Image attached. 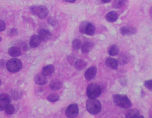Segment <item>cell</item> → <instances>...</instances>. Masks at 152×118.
Segmentation results:
<instances>
[{
	"label": "cell",
	"mask_w": 152,
	"mask_h": 118,
	"mask_svg": "<svg viewBox=\"0 0 152 118\" xmlns=\"http://www.w3.org/2000/svg\"><path fill=\"white\" fill-rule=\"evenodd\" d=\"M48 100L50 102H55L58 101L59 96L56 93H51L48 96Z\"/></svg>",
	"instance_id": "obj_26"
},
{
	"label": "cell",
	"mask_w": 152,
	"mask_h": 118,
	"mask_svg": "<svg viewBox=\"0 0 152 118\" xmlns=\"http://www.w3.org/2000/svg\"><path fill=\"white\" fill-rule=\"evenodd\" d=\"M41 41L42 40L38 35H34L30 37L29 44L33 48H36L40 46Z\"/></svg>",
	"instance_id": "obj_10"
},
{
	"label": "cell",
	"mask_w": 152,
	"mask_h": 118,
	"mask_svg": "<svg viewBox=\"0 0 152 118\" xmlns=\"http://www.w3.org/2000/svg\"><path fill=\"white\" fill-rule=\"evenodd\" d=\"M6 65V61L4 60H0V69H4Z\"/></svg>",
	"instance_id": "obj_36"
},
{
	"label": "cell",
	"mask_w": 152,
	"mask_h": 118,
	"mask_svg": "<svg viewBox=\"0 0 152 118\" xmlns=\"http://www.w3.org/2000/svg\"><path fill=\"white\" fill-rule=\"evenodd\" d=\"M55 71V68L52 65H49L43 68L42 73L46 76L52 75Z\"/></svg>",
	"instance_id": "obj_15"
},
{
	"label": "cell",
	"mask_w": 152,
	"mask_h": 118,
	"mask_svg": "<svg viewBox=\"0 0 152 118\" xmlns=\"http://www.w3.org/2000/svg\"><path fill=\"white\" fill-rule=\"evenodd\" d=\"M8 53L11 57L16 58L21 55V49L17 47H11L9 49Z\"/></svg>",
	"instance_id": "obj_14"
},
{
	"label": "cell",
	"mask_w": 152,
	"mask_h": 118,
	"mask_svg": "<svg viewBox=\"0 0 152 118\" xmlns=\"http://www.w3.org/2000/svg\"><path fill=\"white\" fill-rule=\"evenodd\" d=\"M101 93L100 86L96 83L90 84L86 89V95L89 99L97 98Z\"/></svg>",
	"instance_id": "obj_3"
},
{
	"label": "cell",
	"mask_w": 152,
	"mask_h": 118,
	"mask_svg": "<svg viewBox=\"0 0 152 118\" xmlns=\"http://www.w3.org/2000/svg\"><path fill=\"white\" fill-rule=\"evenodd\" d=\"M6 67L9 72L15 73L18 72L22 69V63L19 59L14 58L6 62Z\"/></svg>",
	"instance_id": "obj_4"
},
{
	"label": "cell",
	"mask_w": 152,
	"mask_h": 118,
	"mask_svg": "<svg viewBox=\"0 0 152 118\" xmlns=\"http://www.w3.org/2000/svg\"><path fill=\"white\" fill-rule=\"evenodd\" d=\"M113 102L117 106L127 109L132 106V103L127 96L122 94H115L113 96Z\"/></svg>",
	"instance_id": "obj_1"
},
{
	"label": "cell",
	"mask_w": 152,
	"mask_h": 118,
	"mask_svg": "<svg viewBox=\"0 0 152 118\" xmlns=\"http://www.w3.org/2000/svg\"><path fill=\"white\" fill-rule=\"evenodd\" d=\"M47 76L42 73H38L35 76L34 81L36 84L40 85H45L47 82Z\"/></svg>",
	"instance_id": "obj_7"
},
{
	"label": "cell",
	"mask_w": 152,
	"mask_h": 118,
	"mask_svg": "<svg viewBox=\"0 0 152 118\" xmlns=\"http://www.w3.org/2000/svg\"><path fill=\"white\" fill-rule=\"evenodd\" d=\"M1 82H2V81H1V79H0V85H1Z\"/></svg>",
	"instance_id": "obj_41"
},
{
	"label": "cell",
	"mask_w": 152,
	"mask_h": 118,
	"mask_svg": "<svg viewBox=\"0 0 152 118\" xmlns=\"http://www.w3.org/2000/svg\"><path fill=\"white\" fill-rule=\"evenodd\" d=\"M1 40H2V37L0 36V42L1 41Z\"/></svg>",
	"instance_id": "obj_40"
},
{
	"label": "cell",
	"mask_w": 152,
	"mask_h": 118,
	"mask_svg": "<svg viewBox=\"0 0 152 118\" xmlns=\"http://www.w3.org/2000/svg\"><path fill=\"white\" fill-rule=\"evenodd\" d=\"M97 71V68L95 66L89 68L85 73V78L87 80H91L95 77Z\"/></svg>",
	"instance_id": "obj_8"
},
{
	"label": "cell",
	"mask_w": 152,
	"mask_h": 118,
	"mask_svg": "<svg viewBox=\"0 0 152 118\" xmlns=\"http://www.w3.org/2000/svg\"><path fill=\"white\" fill-rule=\"evenodd\" d=\"M106 19L110 22H114L118 19V15L115 11H111L107 14Z\"/></svg>",
	"instance_id": "obj_19"
},
{
	"label": "cell",
	"mask_w": 152,
	"mask_h": 118,
	"mask_svg": "<svg viewBox=\"0 0 152 118\" xmlns=\"http://www.w3.org/2000/svg\"><path fill=\"white\" fill-rule=\"evenodd\" d=\"M144 85L149 90H152V80H149L145 81Z\"/></svg>",
	"instance_id": "obj_30"
},
{
	"label": "cell",
	"mask_w": 152,
	"mask_h": 118,
	"mask_svg": "<svg viewBox=\"0 0 152 118\" xmlns=\"http://www.w3.org/2000/svg\"><path fill=\"white\" fill-rule=\"evenodd\" d=\"M18 31L16 28H13L8 32V35L9 37H15L18 35Z\"/></svg>",
	"instance_id": "obj_28"
},
{
	"label": "cell",
	"mask_w": 152,
	"mask_h": 118,
	"mask_svg": "<svg viewBox=\"0 0 152 118\" xmlns=\"http://www.w3.org/2000/svg\"><path fill=\"white\" fill-rule=\"evenodd\" d=\"M6 28V23L4 21L0 20V32H3Z\"/></svg>",
	"instance_id": "obj_31"
},
{
	"label": "cell",
	"mask_w": 152,
	"mask_h": 118,
	"mask_svg": "<svg viewBox=\"0 0 152 118\" xmlns=\"http://www.w3.org/2000/svg\"><path fill=\"white\" fill-rule=\"evenodd\" d=\"M149 14H150L151 17H152V6L150 7V10H149Z\"/></svg>",
	"instance_id": "obj_39"
},
{
	"label": "cell",
	"mask_w": 152,
	"mask_h": 118,
	"mask_svg": "<svg viewBox=\"0 0 152 118\" xmlns=\"http://www.w3.org/2000/svg\"><path fill=\"white\" fill-rule=\"evenodd\" d=\"M15 109L13 105H9L6 109V113L8 114H13L14 113Z\"/></svg>",
	"instance_id": "obj_29"
},
{
	"label": "cell",
	"mask_w": 152,
	"mask_h": 118,
	"mask_svg": "<svg viewBox=\"0 0 152 118\" xmlns=\"http://www.w3.org/2000/svg\"><path fill=\"white\" fill-rule=\"evenodd\" d=\"M20 97V93L18 91H15L12 93V97L14 99L18 100Z\"/></svg>",
	"instance_id": "obj_33"
},
{
	"label": "cell",
	"mask_w": 152,
	"mask_h": 118,
	"mask_svg": "<svg viewBox=\"0 0 152 118\" xmlns=\"http://www.w3.org/2000/svg\"><path fill=\"white\" fill-rule=\"evenodd\" d=\"M37 6H33L30 8V11L31 13L33 15L36 14L37 10Z\"/></svg>",
	"instance_id": "obj_35"
},
{
	"label": "cell",
	"mask_w": 152,
	"mask_h": 118,
	"mask_svg": "<svg viewBox=\"0 0 152 118\" xmlns=\"http://www.w3.org/2000/svg\"><path fill=\"white\" fill-rule=\"evenodd\" d=\"M130 61V55L126 53H123L120 54L118 61L120 65H125L129 63Z\"/></svg>",
	"instance_id": "obj_16"
},
{
	"label": "cell",
	"mask_w": 152,
	"mask_h": 118,
	"mask_svg": "<svg viewBox=\"0 0 152 118\" xmlns=\"http://www.w3.org/2000/svg\"><path fill=\"white\" fill-rule=\"evenodd\" d=\"M82 42L81 40L78 39H75L72 41V47L74 50H79L82 47Z\"/></svg>",
	"instance_id": "obj_25"
},
{
	"label": "cell",
	"mask_w": 152,
	"mask_h": 118,
	"mask_svg": "<svg viewBox=\"0 0 152 118\" xmlns=\"http://www.w3.org/2000/svg\"><path fill=\"white\" fill-rule=\"evenodd\" d=\"M119 49L118 47L116 44L111 45L108 49V53L110 55L112 56L117 55L119 53Z\"/></svg>",
	"instance_id": "obj_21"
},
{
	"label": "cell",
	"mask_w": 152,
	"mask_h": 118,
	"mask_svg": "<svg viewBox=\"0 0 152 118\" xmlns=\"http://www.w3.org/2000/svg\"><path fill=\"white\" fill-rule=\"evenodd\" d=\"M77 0H66V1L69 3H74Z\"/></svg>",
	"instance_id": "obj_38"
},
{
	"label": "cell",
	"mask_w": 152,
	"mask_h": 118,
	"mask_svg": "<svg viewBox=\"0 0 152 118\" xmlns=\"http://www.w3.org/2000/svg\"><path fill=\"white\" fill-rule=\"evenodd\" d=\"M63 83L59 80L55 79L51 81L49 84V87L53 91L58 90L62 87Z\"/></svg>",
	"instance_id": "obj_13"
},
{
	"label": "cell",
	"mask_w": 152,
	"mask_h": 118,
	"mask_svg": "<svg viewBox=\"0 0 152 118\" xmlns=\"http://www.w3.org/2000/svg\"><path fill=\"white\" fill-rule=\"evenodd\" d=\"M48 21L50 25L53 26H55L57 25V21L54 19H53V18H49Z\"/></svg>",
	"instance_id": "obj_34"
},
{
	"label": "cell",
	"mask_w": 152,
	"mask_h": 118,
	"mask_svg": "<svg viewBox=\"0 0 152 118\" xmlns=\"http://www.w3.org/2000/svg\"><path fill=\"white\" fill-rule=\"evenodd\" d=\"M10 102L11 100L8 99L0 100V111L6 110L7 107L9 105Z\"/></svg>",
	"instance_id": "obj_23"
},
{
	"label": "cell",
	"mask_w": 152,
	"mask_h": 118,
	"mask_svg": "<svg viewBox=\"0 0 152 118\" xmlns=\"http://www.w3.org/2000/svg\"><path fill=\"white\" fill-rule=\"evenodd\" d=\"M87 63L82 59H79L76 61L75 66L76 69L78 70H82L87 66Z\"/></svg>",
	"instance_id": "obj_20"
},
{
	"label": "cell",
	"mask_w": 152,
	"mask_h": 118,
	"mask_svg": "<svg viewBox=\"0 0 152 118\" xmlns=\"http://www.w3.org/2000/svg\"><path fill=\"white\" fill-rule=\"evenodd\" d=\"M95 27L94 25L91 23H89L86 29H85V33L87 35H92L95 33Z\"/></svg>",
	"instance_id": "obj_22"
},
{
	"label": "cell",
	"mask_w": 152,
	"mask_h": 118,
	"mask_svg": "<svg viewBox=\"0 0 152 118\" xmlns=\"http://www.w3.org/2000/svg\"><path fill=\"white\" fill-rule=\"evenodd\" d=\"M139 114H140L139 110L136 108H133L127 112L125 117L127 118H136V117Z\"/></svg>",
	"instance_id": "obj_18"
},
{
	"label": "cell",
	"mask_w": 152,
	"mask_h": 118,
	"mask_svg": "<svg viewBox=\"0 0 152 118\" xmlns=\"http://www.w3.org/2000/svg\"><path fill=\"white\" fill-rule=\"evenodd\" d=\"M79 113V108L78 106L76 104H71L66 108L65 115L68 118H75Z\"/></svg>",
	"instance_id": "obj_5"
},
{
	"label": "cell",
	"mask_w": 152,
	"mask_h": 118,
	"mask_svg": "<svg viewBox=\"0 0 152 118\" xmlns=\"http://www.w3.org/2000/svg\"><path fill=\"white\" fill-rule=\"evenodd\" d=\"M93 47H94V45L92 42H85L83 45L82 46V52L85 54L89 53L91 51Z\"/></svg>",
	"instance_id": "obj_17"
},
{
	"label": "cell",
	"mask_w": 152,
	"mask_h": 118,
	"mask_svg": "<svg viewBox=\"0 0 152 118\" xmlns=\"http://www.w3.org/2000/svg\"><path fill=\"white\" fill-rule=\"evenodd\" d=\"M6 99H8L11 100V97L8 94L6 93L0 94V100Z\"/></svg>",
	"instance_id": "obj_32"
},
{
	"label": "cell",
	"mask_w": 152,
	"mask_h": 118,
	"mask_svg": "<svg viewBox=\"0 0 152 118\" xmlns=\"http://www.w3.org/2000/svg\"><path fill=\"white\" fill-rule=\"evenodd\" d=\"M127 0H114L113 7L115 8H119L125 6Z\"/></svg>",
	"instance_id": "obj_24"
},
{
	"label": "cell",
	"mask_w": 152,
	"mask_h": 118,
	"mask_svg": "<svg viewBox=\"0 0 152 118\" xmlns=\"http://www.w3.org/2000/svg\"><path fill=\"white\" fill-rule=\"evenodd\" d=\"M101 2L104 3H107L110 2L111 1V0H100Z\"/></svg>",
	"instance_id": "obj_37"
},
{
	"label": "cell",
	"mask_w": 152,
	"mask_h": 118,
	"mask_svg": "<svg viewBox=\"0 0 152 118\" xmlns=\"http://www.w3.org/2000/svg\"><path fill=\"white\" fill-rule=\"evenodd\" d=\"M118 60L113 58H108L105 61V65L108 67L113 69H117L118 66Z\"/></svg>",
	"instance_id": "obj_11"
},
{
	"label": "cell",
	"mask_w": 152,
	"mask_h": 118,
	"mask_svg": "<svg viewBox=\"0 0 152 118\" xmlns=\"http://www.w3.org/2000/svg\"><path fill=\"white\" fill-rule=\"evenodd\" d=\"M120 33L124 36L132 35L137 33V29L134 27H125L120 28Z\"/></svg>",
	"instance_id": "obj_9"
},
{
	"label": "cell",
	"mask_w": 152,
	"mask_h": 118,
	"mask_svg": "<svg viewBox=\"0 0 152 118\" xmlns=\"http://www.w3.org/2000/svg\"><path fill=\"white\" fill-rule=\"evenodd\" d=\"M49 10L45 6H42L37 7L36 15L40 19H44L49 14Z\"/></svg>",
	"instance_id": "obj_6"
},
{
	"label": "cell",
	"mask_w": 152,
	"mask_h": 118,
	"mask_svg": "<svg viewBox=\"0 0 152 118\" xmlns=\"http://www.w3.org/2000/svg\"><path fill=\"white\" fill-rule=\"evenodd\" d=\"M86 109L91 114H97L101 111V103L96 98L90 99L86 103Z\"/></svg>",
	"instance_id": "obj_2"
},
{
	"label": "cell",
	"mask_w": 152,
	"mask_h": 118,
	"mask_svg": "<svg viewBox=\"0 0 152 118\" xmlns=\"http://www.w3.org/2000/svg\"><path fill=\"white\" fill-rule=\"evenodd\" d=\"M38 36L40 37L41 40L45 42L49 40L51 37V34L48 30L45 29H41L39 31Z\"/></svg>",
	"instance_id": "obj_12"
},
{
	"label": "cell",
	"mask_w": 152,
	"mask_h": 118,
	"mask_svg": "<svg viewBox=\"0 0 152 118\" xmlns=\"http://www.w3.org/2000/svg\"><path fill=\"white\" fill-rule=\"evenodd\" d=\"M89 23L90 22H89L83 21L80 24V26H79V30L81 33L85 34V29H86V27Z\"/></svg>",
	"instance_id": "obj_27"
}]
</instances>
